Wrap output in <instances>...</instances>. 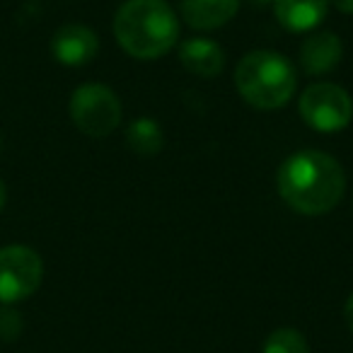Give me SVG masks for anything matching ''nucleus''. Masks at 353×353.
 Here are the masks:
<instances>
[{"mask_svg":"<svg viewBox=\"0 0 353 353\" xmlns=\"http://www.w3.org/2000/svg\"><path fill=\"white\" fill-rule=\"evenodd\" d=\"M285 206L300 216H327L346 192V174L336 157L322 150H300L283 160L276 174Z\"/></svg>","mask_w":353,"mask_h":353,"instance_id":"1","label":"nucleus"},{"mask_svg":"<svg viewBox=\"0 0 353 353\" xmlns=\"http://www.w3.org/2000/svg\"><path fill=\"white\" fill-rule=\"evenodd\" d=\"M114 37L128 56L155 61L174 49L179 17L165 0H126L114 17Z\"/></svg>","mask_w":353,"mask_h":353,"instance_id":"2","label":"nucleus"},{"mask_svg":"<svg viewBox=\"0 0 353 353\" xmlns=\"http://www.w3.org/2000/svg\"><path fill=\"white\" fill-rule=\"evenodd\" d=\"M235 88L254 109H281L293 99L298 73L279 51H250L235 68Z\"/></svg>","mask_w":353,"mask_h":353,"instance_id":"3","label":"nucleus"},{"mask_svg":"<svg viewBox=\"0 0 353 353\" xmlns=\"http://www.w3.org/2000/svg\"><path fill=\"white\" fill-rule=\"evenodd\" d=\"M68 112L80 133L90 138H104L121 123V102L117 92L102 83L80 85L70 94Z\"/></svg>","mask_w":353,"mask_h":353,"instance_id":"4","label":"nucleus"},{"mask_svg":"<svg viewBox=\"0 0 353 353\" xmlns=\"http://www.w3.org/2000/svg\"><path fill=\"white\" fill-rule=\"evenodd\" d=\"M300 117L319 133H336L351 123L353 99L341 85L314 83L300 94Z\"/></svg>","mask_w":353,"mask_h":353,"instance_id":"5","label":"nucleus"},{"mask_svg":"<svg viewBox=\"0 0 353 353\" xmlns=\"http://www.w3.org/2000/svg\"><path fill=\"white\" fill-rule=\"evenodd\" d=\"M44 279V261L32 247L8 245L0 250V303L15 305L32 298Z\"/></svg>","mask_w":353,"mask_h":353,"instance_id":"6","label":"nucleus"},{"mask_svg":"<svg viewBox=\"0 0 353 353\" xmlns=\"http://www.w3.org/2000/svg\"><path fill=\"white\" fill-rule=\"evenodd\" d=\"M99 39L85 25H63L51 37V54L63 65H85L97 56Z\"/></svg>","mask_w":353,"mask_h":353,"instance_id":"7","label":"nucleus"},{"mask_svg":"<svg viewBox=\"0 0 353 353\" xmlns=\"http://www.w3.org/2000/svg\"><path fill=\"white\" fill-rule=\"evenodd\" d=\"M343 44L332 32H312L300 46V68L307 75H327L341 63Z\"/></svg>","mask_w":353,"mask_h":353,"instance_id":"8","label":"nucleus"},{"mask_svg":"<svg viewBox=\"0 0 353 353\" xmlns=\"http://www.w3.org/2000/svg\"><path fill=\"white\" fill-rule=\"evenodd\" d=\"M179 61L192 75L199 78H216L225 68V51L221 44L203 37H194V39L182 41L179 46Z\"/></svg>","mask_w":353,"mask_h":353,"instance_id":"9","label":"nucleus"},{"mask_svg":"<svg viewBox=\"0 0 353 353\" xmlns=\"http://www.w3.org/2000/svg\"><path fill=\"white\" fill-rule=\"evenodd\" d=\"M237 10L240 0H182V20L199 32H211L228 25Z\"/></svg>","mask_w":353,"mask_h":353,"instance_id":"10","label":"nucleus"},{"mask_svg":"<svg viewBox=\"0 0 353 353\" xmlns=\"http://www.w3.org/2000/svg\"><path fill=\"white\" fill-rule=\"evenodd\" d=\"M329 0H274V15L288 32H312L327 17Z\"/></svg>","mask_w":353,"mask_h":353,"instance_id":"11","label":"nucleus"},{"mask_svg":"<svg viewBox=\"0 0 353 353\" xmlns=\"http://www.w3.org/2000/svg\"><path fill=\"white\" fill-rule=\"evenodd\" d=\"M126 143L136 155L152 157L162 150V145H165V136H162L160 123L152 121V119H148V117H143V119H136V121L128 123Z\"/></svg>","mask_w":353,"mask_h":353,"instance_id":"12","label":"nucleus"},{"mask_svg":"<svg viewBox=\"0 0 353 353\" xmlns=\"http://www.w3.org/2000/svg\"><path fill=\"white\" fill-rule=\"evenodd\" d=\"M261 353H310L307 339L303 336V332L290 327H281L266 336Z\"/></svg>","mask_w":353,"mask_h":353,"instance_id":"13","label":"nucleus"},{"mask_svg":"<svg viewBox=\"0 0 353 353\" xmlns=\"http://www.w3.org/2000/svg\"><path fill=\"white\" fill-rule=\"evenodd\" d=\"M22 329H25V319L20 310H15L12 305H3L0 307V341H15L20 339Z\"/></svg>","mask_w":353,"mask_h":353,"instance_id":"14","label":"nucleus"},{"mask_svg":"<svg viewBox=\"0 0 353 353\" xmlns=\"http://www.w3.org/2000/svg\"><path fill=\"white\" fill-rule=\"evenodd\" d=\"M343 317H346V324H348V329H351V334H353V293L348 295L346 305H343Z\"/></svg>","mask_w":353,"mask_h":353,"instance_id":"15","label":"nucleus"},{"mask_svg":"<svg viewBox=\"0 0 353 353\" xmlns=\"http://www.w3.org/2000/svg\"><path fill=\"white\" fill-rule=\"evenodd\" d=\"M334 8L343 15H353V0H332Z\"/></svg>","mask_w":353,"mask_h":353,"instance_id":"16","label":"nucleus"},{"mask_svg":"<svg viewBox=\"0 0 353 353\" xmlns=\"http://www.w3.org/2000/svg\"><path fill=\"white\" fill-rule=\"evenodd\" d=\"M6 201H8V187H6V182L0 179V211H3V206H6Z\"/></svg>","mask_w":353,"mask_h":353,"instance_id":"17","label":"nucleus"},{"mask_svg":"<svg viewBox=\"0 0 353 353\" xmlns=\"http://www.w3.org/2000/svg\"><path fill=\"white\" fill-rule=\"evenodd\" d=\"M252 6H269V3H274V0H250Z\"/></svg>","mask_w":353,"mask_h":353,"instance_id":"18","label":"nucleus"}]
</instances>
